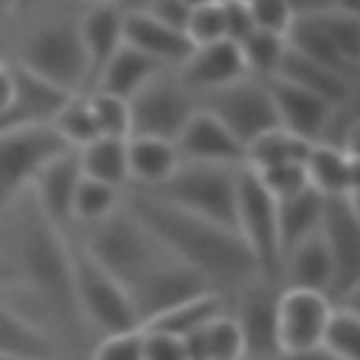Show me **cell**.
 <instances>
[{"label": "cell", "instance_id": "cell-1", "mask_svg": "<svg viewBox=\"0 0 360 360\" xmlns=\"http://www.w3.org/2000/svg\"><path fill=\"white\" fill-rule=\"evenodd\" d=\"M127 211L186 267L197 270L214 290L219 287H242L256 273V264L236 236V231L194 217L183 208L163 202L160 197L129 188L124 194Z\"/></svg>", "mask_w": 360, "mask_h": 360}, {"label": "cell", "instance_id": "cell-2", "mask_svg": "<svg viewBox=\"0 0 360 360\" xmlns=\"http://www.w3.org/2000/svg\"><path fill=\"white\" fill-rule=\"evenodd\" d=\"M82 248L96 264H101L112 278H118L127 292H132L149 273H155L172 256L124 208V202L107 219L87 228V239Z\"/></svg>", "mask_w": 360, "mask_h": 360}, {"label": "cell", "instance_id": "cell-3", "mask_svg": "<svg viewBox=\"0 0 360 360\" xmlns=\"http://www.w3.org/2000/svg\"><path fill=\"white\" fill-rule=\"evenodd\" d=\"M17 68L56 87L65 96L87 93V84H90V70H87L82 39H79V28L76 22H68V20H48L37 25L20 42Z\"/></svg>", "mask_w": 360, "mask_h": 360}, {"label": "cell", "instance_id": "cell-4", "mask_svg": "<svg viewBox=\"0 0 360 360\" xmlns=\"http://www.w3.org/2000/svg\"><path fill=\"white\" fill-rule=\"evenodd\" d=\"M242 166H214V163H191L180 160L174 174L155 188H141L163 202L183 208L194 217L217 222L233 231L236 214V177Z\"/></svg>", "mask_w": 360, "mask_h": 360}, {"label": "cell", "instance_id": "cell-5", "mask_svg": "<svg viewBox=\"0 0 360 360\" xmlns=\"http://www.w3.org/2000/svg\"><path fill=\"white\" fill-rule=\"evenodd\" d=\"M70 292L76 315L93 323L101 335L138 329V312L118 278H112L101 264H96L82 245L70 242Z\"/></svg>", "mask_w": 360, "mask_h": 360}, {"label": "cell", "instance_id": "cell-6", "mask_svg": "<svg viewBox=\"0 0 360 360\" xmlns=\"http://www.w3.org/2000/svg\"><path fill=\"white\" fill-rule=\"evenodd\" d=\"M233 231L248 248L256 273L281 287V248L276 231V200L262 188L256 174L242 166L236 177V214Z\"/></svg>", "mask_w": 360, "mask_h": 360}, {"label": "cell", "instance_id": "cell-7", "mask_svg": "<svg viewBox=\"0 0 360 360\" xmlns=\"http://www.w3.org/2000/svg\"><path fill=\"white\" fill-rule=\"evenodd\" d=\"M14 262L20 264L25 284L39 287L51 298V304H56L59 309H70L76 315L73 292H70V239L53 231L39 217L34 202L22 236V259Z\"/></svg>", "mask_w": 360, "mask_h": 360}, {"label": "cell", "instance_id": "cell-8", "mask_svg": "<svg viewBox=\"0 0 360 360\" xmlns=\"http://www.w3.org/2000/svg\"><path fill=\"white\" fill-rule=\"evenodd\" d=\"M70 146L51 124H31L0 135V214L31 188L39 169Z\"/></svg>", "mask_w": 360, "mask_h": 360}, {"label": "cell", "instance_id": "cell-9", "mask_svg": "<svg viewBox=\"0 0 360 360\" xmlns=\"http://www.w3.org/2000/svg\"><path fill=\"white\" fill-rule=\"evenodd\" d=\"M127 104H129V135L174 141L183 124L197 110V96L177 79V73L163 70Z\"/></svg>", "mask_w": 360, "mask_h": 360}, {"label": "cell", "instance_id": "cell-10", "mask_svg": "<svg viewBox=\"0 0 360 360\" xmlns=\"http://www.w3.org/2000/svg\"><path fill=\"white\" fill-rule=\"evenodd\" d=\"M332 262H335V287L338 304H354L360 290V211L357 197H323L321 228ZM357 307V304H354Z\"/></svg>", "mask_w": 360, "mask_h": 360}, {"label": "cell", "instance_id": "cell-11", "mask_svg": "<svg viewBox=\"0 0 360 360\" xmlns=\"http://www.w3.org/2000/svg\"><path fill=\"white\" fill-rule=\"evenodd\" d=\"M197 104L202 110H208L211 115H217L245 146L253 138H259L262 132L278 127L264 79L245 76L233 84H225L219 90L197 96Z\"/></svg>", "mask_w": 360, "mask_h": 360}, {"label": "cell", "instance_id": "cell-12", "mask_svg": "<svg viewBox=\"0 0 360 360\" xmlns=\"http://www.w3.org/2000/svg\"><path fill=\"white\" fill-rule=\"evenodd\" d=\"M278 284L253 276L239 287L233 321L242 332L245 360H276L278 340H276V307H278Z\"/></svg>", "mask_w": 360, "mask_h": 360}, {"label": "cell", "instance_id": "cell-13", "mask_svg": "<svg viewBox=\"0 0 360 360\" xmlns=\"http://www.w3.org/2000/svg\"><path fill=\"white\" fill-rule=\"evenodd\" d=\"M329 312H332V301L326 295L281 287L278 307H276L278 354H298V352L318 349Z\"/></svg>", "mask_w": 360, "mask_h": 360}, {"label": "cell", "instance_id": "cell-14", "mask_svg": "<svg viewBox=\"0 0 360 360\" xmlns=\"http://www.w3.org/2000/svg\"><path fill=\"white\" fill-rule=\"evenodd\" d=\"M79 177H82V169H79L76 149H68L56 155L53 160H48L28 188L31 202L39 211V217L62 236H68L73 228L70 208H73V191H76Z\"/></svg>", "mask_w": 360, "mask_h": 360}, {"label": "cell", "instance_id": "cell-15", "mask_svg": "<svg viewBox=\"0 0 360 360\" xmlns=\"http://www.w3.org/2000/svg\"><path fill=\"white\" fill-rule=\"evenodd\" d=\"M180 160L214 163V166H245V143L208 110L197 104L191 118L174 138Z\"/></svg>", "mask_w": 360, "mask_h": 360}, {"label": "cell", "instance_id": "cell-16", "mask_svg": "<svg viewBox=\"0 0 360 360\" xmlns=\"http://www.w3.org/2000/svg\"><path fill=\"white\" fill-rule=\"evenodd\" d=\"M214 290L197 270L186 267L183 262H177L174 256H169L155 273H149L132 292V304H135V312H138V321L141 326L155 318L158 312L191 298V295H200V292H208Z\"/></svg>", "mask_w": 360, "mask_h": 360}, {"label": "cell", "instance_id": "cell-17", "mask_svg": "<svg viewBox=\"0 0 360 360\" xmlns=\"http://www.w3.org/2000/svg\"><path fill=\"white\" fill-rule=\"evenodd\" d=\"M248 76V68L242 62L239 45L219 39L208 45H197L180 65H177V79L194 93L205 96L211 90H219L225 84H233Z\"/></svg>", "mask_w": 360, "mask_h": 360}, {"label": "cell", "instance_id": "cell-18", "mask_svg": "<svg viewBox=\"0 0 360 360\" xmlns=\"http://www.w3.org/2000/svg\"><path fill=\"white\" fill-rule=\"evenodd\" d=\"M270 101H273V112H276V124L309 143H315L326 127V118L332 112L335 104L284 82V79H264Z\"/></svg>", "mask_w": 360, "mask_h": 360}, {"label": "cell", "instance_id": "cell-19", "mask_svg": "<svg viewBox=\"0 0 360 360\" xmlns=\"http://www.w3.org/2000/svg\"><path fill=\"white\" fill-rule=\"evenodd\" d=\"M124 45L146 53L163 68H177L194 51L186 31L160 22L146 11H124Z\"/></svg>", "mask_w": 360, "mask_h": 360}, {"label": "cell", "instance_id": "cell-20", "mask_svg": "<svg viewBox=\"0 0 360 360\" xmlns=\"http://www.w3.org/2000/svg\"><path fill=\"white\" fill-rule=\"evenodd\" d=\"M307 183L321 197H357V152L332 143H309L304 158Z\"/></svg>", "mask_w": 360, "mask_h": 360}, {"label": "cell", "instance_id": "cell-21", "mask_svg": "<svg viewBox=\"0 0 360 360\" xmlns=\"http://www.w3.org/2000/svg\"><path fill=\"white\" fill-rule=\"evenodd\" d=\"M76 28H79V39L87 56V70H90L87 90H90L101 68L124 45V11L115 3L87 6L84 14L76 20Z\"/></svg>", "mask_w": 360, "mask_h": 360}, {"label": "cell", "instance_id": "cell-22", "mask_svg": "<svg viewBox=\"0 0 360 360\" xmlns=\"http://www.w3.org/2000/svg\"><path fill=\"white\" fill-rule=\"evenodd\" d=\"M281 287L309 290L321 295H332L335 287V262L321 233L304 239L281 259Z\"/></svg>", "mask_w": 360, "mask_h": 360}, {"label": "cell", "instance_id": "cell-23", "mask_svg": "<svg viewBox=\"0 0 360 360\" xmlns=\"http://www.w3.org/2000/svg\"><path fill=\"white\" fill-rule=\"evenodd\" d=\"M273 79V76H270ZM276 79H284L329 104H343V101H352L354 93H357V82L332 70V68H323L307 56H301L298 51H292L290 45L284 48V56L276 68Z\"/></svg>", "mask_w": 360, "mask_h": 360}, {"label": "cell", "instance_id": "cell-24", "mask_svg": "<svg viewBox=\"0 0 360 360\" xmlns=\"http://www.w3.org/2000/svg\"><path fill=\"white\" fill-rule=\"evenodd\" d=\"M163 70H169V68H163L160 62L149 59L146 53H141L129 45H121L110 56V62L101 68V73L96 76L90 90H101V93H110V96H118V98L129 101L138 90H143Z\"/></svg>", "mask_w": 360, "mask_h": 360}, {"label": "cell", "instance_id": "cell-25", "mask_svg": "<svg viewBox=\"0 0 360 360\" xmlns=\"http://www.w3.org/2000/svg\"><path fill=\"white\" fill-rule=\"evenodd\" d=\"M180 166V152L174 141L129 135L127 138V172L132 188H155L174 174Z\"/></svg>", "mask_w": 360, "mask_h": 360}, {"label": "cell", "instance_id": "cell-26", "mask_svg": "<svg viewBox=\"0 0 360 360\" xmlns=\"http://www.w3.org/2000/svg\"><path fill=\"white\" fill-rule=\"evenodd\" d=\"M321 214H323V197L307 186L304 191L276 200V231H278V248L281 259L301 245L304 239L315 236L321 228Z\"/></svg>", "mask_w": 360, "mask_h": 360}, {"label": "cell", "instance_id": "cell-27", "mask_svg": "<svg viewBox=\"0 0 360 360\" xmlns=\"http://www.w3.org/2000/svg\"><path fill=\"white\" fill-rule=\"evenodd\" d=\"M225 312V298L219 290H208V292H200V295H191L163 312H158L155 318H149L141 329H149V332H158V335H169V338H177V340H186L191 338L197 329H202L211 318L222 315Z\"/></svg>", "mask_w": 360, "mask_h": 360}, {"label": "cell", "instance_id": "cell-28", "mask_svg": "<svg viewBox=\"0 0 360 360\" xmlns=\"http://www.w3.org/2000/svg\"><path fill=\"white\" fill-rule=\"evenodd\" d=\"M0 354L14 360H56V346L39 323L0 304Z\"/></svg>", "mask_w": 360, "mask_h": 360}, {"label": "cell", "instance_id": "cell-29", "mask_svg": "<svg viewBox=\"0 0 360 360\" xmlns=\"http://www.w3.org/2000/svg\"><path fill=\"white\" fill-rule=\"evenodd\" d=\"M188 360H245L242 332L233 315L222 312L183 340Z\"/></svg>", "mask_w": 360, "mask_h": 360}, {"label": "cell", "instance_id": "cell-30", "mask_svg": "<svg viewBox=\"0 0 360 360\" xmlns=\"http://www.w3.org/2000/svg\"><path fill=\"white\" fill-rule=\"evenodd\" d=\"M79 169L84 177H93L98 183L115 186L124 191L129 186V172H127V138H96L87 146L76 149Z\"/></svg>", "mask_w": 360, "mask_h": 360}, {"label": "cell", "instance_id": "cell-31", "mask_svg": "<svg viewBox=\"0 0 360 360\" xmlns=\"http://www.w3.org/2000/svg\"><path fill=\"white\" fill-rule=\"evenodd\" d=\"M301 17H307L338 48V53L343 59H349L352 65H360V14H357V6L335 3V6L309 11Z\"/></svg>", "mask_w": 360, "mask_h": 360}, {"label": "cell", "instance_id": "cell-32", "mask_svg": "<svg viewBox=\"0 0 360 360\" xmlns=\"http://www.w3.org/2000/svg\"><path fill=\"white\" fill-rule=\"evenodd\" d=\"M307 149H309V141H304L281 127H273L245 146V166L267 169V166H278V163H301L307 158Z\"/></svg>", "mask_w": 360, "mask_h": 360}, {"label": "cell", "instance_id": "cell-33", "mask_svg": "<svg viewBox=\"0 0 360 360\" xmlns=\"http://www.w3.org/2000/svg\"><path fill=\"white\" fill-rule=\"evenodd\" d=\"M124 202V191L107 183H98L93 177H79L76 191H73V225L93 228L101 219H107L112 211H118Z\"/></svg>", "mask_w": 360, "mask_h": 360}, {"label": "cell", "instance_id": "cell-34", "mask_svg": "<svg viewBox=\"0 0 360 360\" xmlns=\"http://www.w3.org/2000/svg\"><path fill=\"white\" fill-rule=\"evenodd\" d=\"M321 349L332 360H360V309L335 304L321 335Z\"/></svg>", "mask_w": 360, "mask_h": 360}, {"label": "cell", "instance_id": "cell-35", "mask_svg": "<svg viewBox=\"0 0 360 360\" xmlns=\"http://www.w3.org/2000/svg\"><path fill=\"white\" fill-rule=\"evenodd\" d=\"M51 127L56 129V135L70 149H82V146H87L90 141L98 138V129H96V121L90 115V107H87V96L84 93L68 96L62 101V107L53 112Z\"/></svg>", "mask_w": 360, "mask_h": 360}, {"label": "cell", "instance_id": "cell-36", "mask_svg": "<svg viewBox=\"0 0 360 360\" xmlns=\"http://www.w3.org/2000/svg\"><path fill=\"white\" fill-rule=\"evenodd\" d=\"M284 48H287V39L284 37L253 28L239 42V53H242V62L248 68V76H253V79H270V76H276V68H278V62L284 56Z\"/></svg>", "mask_w": 360, "mask_h": 360}, {"label": "cell", "instance_id": "cell-37", "mask_svg": "<svg viewBox=\"0 0 360 360\" xmlns=\"http://www.w3.org/2000/svg\"><path fill=\"white\" fill-rule=\"evenodd\" d=\"M87 107L96 121L98 138H129V104L118 96L101 93V90H87Z\"/></svg>", "mask_w": 360, "mask_h": 360}, {"label": "cell", "instance_id": "cell-38", "mask_svg": "<svg viewBox=\"0 0 360 360\" xmlns=\"http://www.w3.org/2000/svg\"><path fill=\"white\" fill-rule=\"evenodd\" d=\"M250 172L256 174V180L262 183V188L273 200L292 197L309 186L307 172H304V160L301 163H278V166H267V169H250Z\"/></svg>", "mask_w": 360, "mask_h": 360}, {"label": "cell", "instance_id": "cell-39", "mask_svg": "<svg viewBox=\"0 0 360 360\" xmlns=\"http://www.w3.org/2000/svg\"><path fill=\"white\" fill-rule=\"evenodd\" d=\"M245 6L256 31L287 37L295 22V8L290 6V0H245Z\"/></svg>", "mask_w": 360, "mask_h": 360}, {"label": "cell", "instance_id": "cell-40", "mask_svg": "<svg viewBox=\"0 0 360 360\" xmlns=\"http://www.w3.org/2000/svg\"><path fill=\"white\" fill-rule=\"evenodd\" d=\"M183 31H186V37H188V42L194 48L225 39V22H222V6H219V0L217 3H208V6H200V8H191Z\"/></svg>", "mask_w": 360, "mask_h": 360}, {"label": "cell", "instance_id": "cell-41", "mask_svg": "<svg viewBox=\"0 0 360 360\" xmlns=\"http://www.w3.org/2000/svg\"><path fill=\"white\" fill-rule=\"evenodd\" d=\"M90 360H143V329L138 326L129 332L104 335Z\"/></svg>", "mask_w": 360, "mask_h": 360}, {"label": "cell", "instance_id": "cell-42", "mask_svg": "<svg viewBox=\"0 0 360 360\" xmlns=\"http://www.w3.org/2000/svg\"><path fill=\"white\" fill-rule=\"evenodd\" d=\"M219 6H222L225 39L239 45V42L253 31V22H250V14H248V6H245V0H219Z\"/></svg>", "mask_w": 360, "mask_h": 360}, {"label": "cell", "instance_id": "cell-43", "mask_svg": "<svg viewBox=\"0 0 360 360\" xmlns=\"http://www.w3.org/2000/svg\"><path fill=\"white\" fill-rule=\"evenodd\" d=\"M143 360H188V357L183 340L143 329Z\"/></svg>", "mask_w": 360, "mask_h": 360}, {"label": "cell", "instance_id": "cell-44", "mask_svg": "<svg viewBox=\"0 0 360 360\" xmlns=\"http://www.w3.org/2000/svg\"><path fill=\"white\" fill-rule=\"evenodd\" d=\"M141 11H146V14H152L155 20H160V22H169V25H174V28H186V20H188V8L180 3V0H149Z\"/></svg>", "mask_w": 360, "mask_h": 360}, {"label": "cell", "instance_id": "cell-45", "mask_svg": "<svg viewBox=\"0 0 360 360\" xmlns=\"http://www.w3.org/2000/svg\"><path fill=\"white\" fill-rule=\"evenodd\" d=\"M17 93V79H14V65L0 62V112H6L14 101Z\"/></svg>", "mask_w": 360, "mask_h": 360}, {"label": "cell", "instance_id": "cell-46", "mask_svg": "<svg viewBox=\"0 0 360 360\" xmlns=\"http://www.w3.org/2000/svg\"><path fill=\"white\" fill-rule=\"evenodd\" d=\"M17 284H25V276H22L20 264L11 256L0 253V287H17Z\"/></svg>", "mask_w": 360, "mask_h": 360}, {"label": "cell", "instance_id": "cell-47", "mask_svg": "<svg viewBox=\"0 0 360 360\" xmlns=\"http://www.w3.org/2000/svg\"><path fill=\"white\" fill-rule=\"evenodd\" d=\"M276 360H332L321 346L318 349H309V352H298V354H278Z\"/></svg>", "mask_w": 360, "mask_h": 360}, {"label": "cell", "instance_id": "cell-48", "mask_svg": "<svg viewBox=\"0 0 360 360\" xmlns=\"http://www.w3.org/2000/svg\"><path fill=\"white\" fill-rule=\"evenodd\" d=\"M112 3H115L121 11H141L149 0H112Z\"/></svg>", "mask_w": 360, "mask_h": 360}, {"label": "cell", "instance_id": "cell-49", "mask_svg": "<svg viewBox=\"0 0 360 360\" xmlns=\"http://www.w3.org/2000/svg\"><path fill=\"white\" fill-rule=\"evenodd\" d=\"M180 3L191 11V8H200V6H208V3H217V0H180Z\"/></svg>", "mask_w": 360, "mask_h": 360}, {"label": "cell", "instance_id": "cell-50", "mask_svg": "<svg viewBox=\"0 0 360 360\" xmlns=\"http://www.w3.org/2000/svg\"><path fill=\"white\" fill-rule=\"evenodd\" d=\"M17 3H20V0H0V17H3V14L8 11V8H14Z\"/></svg>", "mask_w": 360, "mask_h": 360}, {"label": "cell", "instance_id": "cell-51", "mask_svg": "<svg viewBox=\"0 0 360 360\" xmlns=\"http://www.w3.org/2000/svg\"><path fill=\"white\" fill-rule=\"evenodd\" d=\"M84 6H104V3H112V0H82Z\"/></svg>", "mask_w": 360, "mask_h": 360}, {"label": "cell", "instance_id": "cell-52", "mask_svg": "<svg viewBox=\"0 0 360 360\" xmlns=\"http://www.w3.org/2000/svg\"><path fill=\"white\" fill-rule=\"evenodd\" d=\"M340 3H352V6H357V3H354V0H340Z\"/></svg>", "mask_w": 360, "mask_h": 360}, {"label": "cell", "instance_id": "cell-53", "mask_svg": "<svg viewBox=\"0 0 360 360\" xmlns=\"http://www.w3.org/2000/svg\"><path fill=\"white\" fill-rule=\"evenodd\" d=\"M0 360H14V357H3V354H0Z\"/></svg>", "mask_w": 360, "mask_h": 360}, {"label": "cell", "instance_id": "cell-54", "mask_svg": "<svg viewBox=\"0 0 360 360\" xmlns=\"http://www.w3.org/2000/svg\"><path fill=\"white\" fill-rule=\"evenodd\" d=\"M20 3H22V0H20Z\"/></svg>", "mask_w": 360, "mask_h": 360}]
</instances>
